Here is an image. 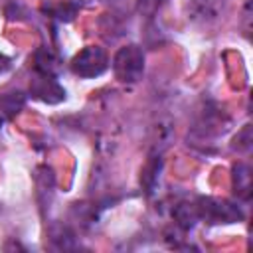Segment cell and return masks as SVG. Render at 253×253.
Listing matches in <instances>:
<instances>
[{
	"mask_svg": "<svg viewBox=\"0 0 253 253\" xmlns=\"http://www.w3.org/2000/svg\"><path fill=\"white\" fill-rule=\"evenodd\" d=\"M30 93L47 105H57V103L65 101V89L57 83V79L51 73H40L38 71L30 83Z\"/></svg>",
	"mask_w": 253,
	"mask_h": 253,
	"instance_id": "cell-4",
	"label": "cell"
},
{
	"mask_svg": "<svg viewBox=\"0 0 253 253\" xmlns=\"http://www.w3.org/2000/svg\"><path fill=\"white\" fill-rule=\"evenodd\" d=\"M174 217H176V223L184 229H190L196 225V221H200V213H198V206L196 204H178L176 210H174Z\"/></svg>",
	"mask_w": 253,
	"mask_h": 253,
	"instance_id": "cell-7",
	"label": "cell"
},
{
	"mask_svg": "<svg viewBox=\"0 0 253 253\" xmlns=\"http://www.w3.org/2000/svg\"><path fill=\"white\" fill-rule=\"evenodd\" d=\"M162 4H164V0H138V4H136V8H138V12L142 14V16H154L160 8H162Z\"/></svg>",
	"mask_w": 253,
	"mask_h": 253,
	"instance_id": "cell-11",
	"label": "cell"
},
{
	"mask_svg": "<svg viewBox=\"0 0 253 253\" xmlns=\"http://www.w3.org/2000/svg\"><path fill=\"white\" fill-rule=\"evenodd\" d=\"M0 128H2V119H0Z\"/></svg>",
	"mask_w": 253,
	"mask_h": 253,
	"instance_id": "cell-14",
	"label": "cell"
},
{
	"mask_svg": "<svg viewBox=\"0 0 253 253\" xmlns=\"http://www.w3.org/2000/svg\"><path fill=\"white\" fill-rule=\"evenodd\" d=\"M22 107H24V95L20 91L0 95V111H4L6 115H16Z\"/></svg>",
	"mask_w": 253,
	"mask_h": 253,
	"instance_id": "cell-10",
	"label": "cell"
},
{
	"mask_svg": "<svg viewBox=\"0 0 253 253\" xmlns=\"http://www.w3.org/2000/svg\"><path fill=\"white\" fill-rule=\"evenodd\" d=\"M113 73L123 83H136L144 75V51L136 43L117 49L113 57Z\"/></svg>",
	"mask_w": 253,
	"mask_h": 253,
	"instance_id": "cell-1",
	"label": "cell"
},
{
	"mask_svg": "<svg viewBox=\"0 0 253 253\" xmlns=\"http://www.w3.org/2000/svg\"><path fill=\"white\" fill-rule=\"evenodd\" d=\"M160 168H162V160L160 156H152L146 166L142 168V176H140V182L144 186V190L150 194L154 190V186L158 184V178H160Z\"/></svg>",
	"mask_w": 253,
	"mask_h": 253,
	"instance_id": "cell-8",
	"label": "cell"
},
{
	"mask_svg": "<svg viewBox=\"0 0 253 253\" xmlns=\"http://www.w3.org/2000/svg\"><path fill=\"white\" fill-rule=\"evenodd\" d=\"M233 190L241 200L251 198V170L245 162H237L233 166Z\"/></svg>",
	"mask_w": 253,
	"mask_h": 253,
	"instance_id": "cell-6",
	"label": "cell"
},
{
	"mask_svg": "<svg viewBox=\"0 0 253 253\" xmlns=\"http://www.w3.org/2000/svg\"><path fill=\"white\" fill-rule=\"evenodd\" d=\"M109 67V55L99 45H87L71 59V71L83 79L99 77Z\"/></svg>",
	"mask_w": 253,
	"mask_h": 253,
	"instance_id": "cell-2",
	"label": "cell"
},
{
	"mask_svg": "<svg viewBox=\"0 0 253 253\" xmlns=\"http://www.w3.org/2000/svg\"><path fill=\"white\" fill-rule=\"evenodd\" d=\"M235 148L239 150V152H247L249 148H251V126L249 125H245L243 128H241V132H237V136H235Z\"/></svg>",
	"mask_w": 253,
	"mask_h": 253,
	"instance_id": "cell-12",
	"label": "cell"
},
{
	"mask_svg": "<svg viewBox=\"0 0 253 253\" xmlns=\"http://www.w3.org/2000/svg\"><path fill=\"white\" fill-rule=\"evenodd\" d=\"M221 0H192L188 4L190 18L196 22H211L219 16Z\"/></svg>",
	"mask_w": 253,
	"mask_h": 253,
	"instance_id": "cell-5",
	"label": "cell"
},
{
	"mask_svg": "<svg viewBox=\"0 0 253 253\" xmlns=\"http://www.w3.org/2000/svg\"><path fill=\"white\" fill-rule=\"evenodd\" d=\"M196 206H198L200 219H206L210 223H235V221H241L245 217L241 208L227 202V200L202 198Z\"/></svg>",
	"mask_w": 253,
	"mask_h": 253,
	"instance_id": "cell-3",
	"label": "cell"
},
{
	"mask_svg": "<svg viewBox=\"0 0 253 253\" xmlns=\"http://www.w3.org/2000/svg\"><path fill=\"white\" fill-rule=\"evenodd\" d=\"M8 67H10V57L4 55V53H0V73H4Z\"/></svg>",
	"mask_w": 253,
	"mask_h": 253,
	"instance_id": "cell-13",
	"label": "cell"
},
{
	"mask_svg": "<svg viewBox=\"0 0 253 253\" xmlns=\"http://www.w3.org/2000/svg\"><path fill=\"white\" fill-rule=\"evenodd\" d=\"M51 241L57 249H71L75 247V235L71 233V229L67 225H53L49 229Z\"/></svg>",
	"mask_w": 253,
	"mask_h": 253,
	"instance_id": "cell-9",
	"label": "cell"
}]
</instances>
